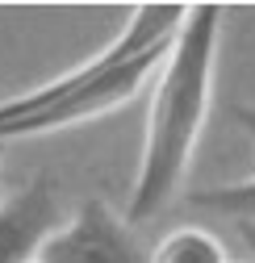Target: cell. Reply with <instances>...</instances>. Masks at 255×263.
I'll return each instance as SVG.
<instances>
[{"instance_id": "1", "label": "cell", "mask_w": 255, "mask_h": 263, "mask_svg": "<svg viewBox=\"0 0 255 263\" xmlns=\"http://www.w3.org/2000/svg\"><path fill=\"white\" fill-rule=\"evenodd\" d=\"M222 42V9L188 5L176 38L155 71V92L147 109V134L138 155V176L125 221L142 226L159 217L188 176V163L205 134V117L213 101V67Z\"/></svg>"}, {"instance_id": "2", "label": "cell", "mask_w": 255, "mask_h": 263, "mask_svg": "<svg viewBox=\"0 0 255 263\" xmlns=\"http://www.w3.org/2000/svg\"><path fill=\"white\" fill-rule=\"evenodd\" d=\"M184 13H188V5H138V9L130 13V21L121 25V34H117L101 54H92L84 67L63 71L59 80H50V84H42V88H29V92H21V96L0 101V129H9V125H17V121H29V117L54 109L59 101L84 92L92 80H101L109 67H117V63H125V59H134V54H142V50H155V46L172 42L176 29H180V21H184Z\"/></svg>"}, {"instance_id": "3", "label": "cell", "mask_w": 255, "mask_h": 263, "mask_svg": "<svg viewBox=\"0 0 255 263\" xmlns=\"http://www.w3.org/2000/svg\"><path fill=\"white\" fill-rule=\"evenodd\" d=\"M38 263H147L138 230L101 201H84L42 242Z\"/></svg>"}, {"instance_id": "4", "label": "cell", "mask_w": 255, "mask_h": 263, "mask_svg": "<svg viewBox=\"0 0 255 263\" xmlns=\"http://www.w3.org/2000/svg\"><path fill=\"white\" fill-rule=\"evenodd\" d=\"M67 221L50 176L25 180L17 192L0 196V263H29L38 259L42 242Z\"/></svg>"}, {"instance_id": "5", "label": "cell", "mask_w": 255, "mask_h": 263, "mask_svg": "<svg viewBox=\"0 0 255 263\" xmlns=\"http://www.w3.org/2000/svg\"><path fill=\"white\" fill-rule=\"evenodd\" d=\"M230 121L243 125L255 138V105H230ZM184 205L201 209V213H217V217H234L243 226H255V176L243 180V184H217V188L188 192Z\"/></svg>"}, {"instance_id": "6", "label": "cell", "mask_w": 255, "mask_h": 263, "mask_svg": "<svg viewBox=\"0 0 255 263\" xmlns=\"http://www.w3.org/2000/svg\"><path fill=\"white\" fill-rule=\"evenodd\" d=\"M147 263H230L222 242L201 226H180L159 238V247L147 255Z\"/></svg>"}, {"instance_id": "7", "label": "cell", "mask_w": 255, "mask_h": 263, "mask_svg": "<svg viewBox=\"0 0 255 263\" xmlns=\"http://www.w3.org/2000/svg\"><path fill=\"white\" fill-rule=\"evenodd\" d=\"M0 167H5V142H0Z\"/></svg>"}, {"instance_id": "8", "label": "cell", "mask_w": 255, "mask_h": 263, "mask_svg": "<svg viewBox=\"0 0 255 263\" xmlns=\"http://www.w3.org/2000/svg\"><path fill=\"white\" fill-rule=\"evenodd\" d=\"M29 263H38V259H29Z\"/></svg>"}]
</instances>
